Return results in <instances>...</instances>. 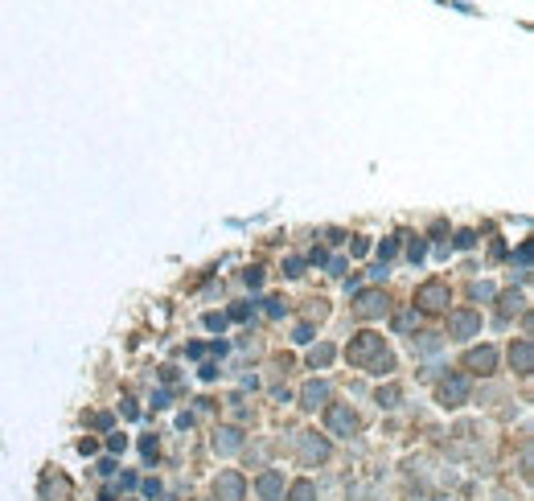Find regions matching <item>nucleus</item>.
Here are the masks:
<instances>
[{"label": "nucleus", "instance_id": "f257e3e1", "mask_svg": "<svg viewBox=\"0 0 534 501\" xmlns=\"http://www.w3.org/2000/svg\"><path fill=\"white\" fill-rule=\"evenodd\" d=\"M386 308V296H378V292H366L362 300H357V312H366V317H374V312H382Z\"/></svg>", "mask_w": 534, "mask_h": 501}, {"label": "nucleus", "instance_id": "f03ea898", "mask_svg": "<svg viewBox=\"0 0 534 501\" xmlns=\"http://www.w3.org/2000/svg\"><path fill=\"white\" fill-rule=\"evenodd\" d=\"M469 366L481 370V374H489L493 370V349H481V354H469Z\"/></svg>", "mask_w": 534, "mask_h": 501}, {"label": "nucleus", "instance_id": "7ed1b4c3", "mask_svg": "<svg viewBox=\"0 0 534 501\" xmlns=\"http://www.w3.org/2000/svg\"><path fill=\"white\" fill-rule=\"evenodd\" d=\"M304 399H308V407H317V399H325V386H308Z\"/></svg>", "mask_w": 534, "mask_h": 501}]
</instances>
